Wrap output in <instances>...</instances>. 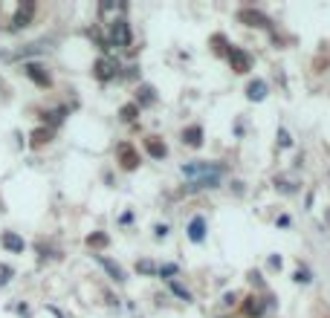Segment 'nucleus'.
Returning a JSON list of instances; mask_svg holds the SVG:
<instances>
[{"instance_id": "nucleus-1", "label": "nucleus", "mask_w": 330, "mask_h": 318, "mask_svg": "<svg viewBox=\"0 0 330 318\" xmlns=\"http://www.w3.org/2000/svg\"><path fill=\"white\" fill-rule=\"evenodd\" d=\"M107 32H110V44L116 46V49H125L131 44V26H128V20H122V18L113 20Z\"/></svg>"}, {"instance_id": "nucleus-2", "label": "nucleus", "mask_w": 330, "mask_h": 318, "mask_svg": "<svg viewBox=\"0 0 330 318\" xmlns=\"http://www.w3.org/2000/svg\"><path fill=\"white\" fill-rule=\"evenodd\" d=\"M186 177H197V179H206V177H220L223 174V165H203V162H197V165H186Z\"/></svg>"}, {"instance_id": "nucleus-3", "label": "nucleus", "mask_w": 330, "mask_h": 318, "mask_svg": "<svg viewBox=\"0 0 330 318\" xmlns=\"http://www.w3.org/2000/svg\"><path fill=\"white\" fill-rule=\"evenodd\" d=\"M32 15H35V3H32V0H27V3H20V6H18V12H15V18H12V26H15V29L29 26V20H32Z\"/></svg>"}, {"instance_id": "nucleus-4", "label": "nucleus", "mask_w": 330, "mask_h": 318, "mask_svg": "<svg viewBox=\"0 0 330 318\" xmlns=\"http://www.w3.org/2000/svg\"><path fill=\"white\" fill-rule=\"evenodd\" d=\"M116 70H119V64L113 58H98L96 61V78H101V81H110L116 75Z\"/></svg>"}, {"instance_id": "nucleus-5", "label": "nucleus", "mask_w": 330, "mask_h": 318, "mask_svg": "<svg viewBox=\"0 0 330 318\" xmlns=\"http://www.w3.org/2000/svg\"><path fill=\"white\" fill-rule=\"evenodd\" d=\"M23 70H27V75L35 81V84H41V87H46V84H49V75H46V70L41 67V64H27Z\"/></svg>"}, {"instance_id": "nucleus-6", "label": "nucleus", "mask_w": 330, "mask_h": 318, "mask_svg": "<svg viewBox=\"0 0 330 318\" xmlns=\"http://www.w3.org/2000/svg\"><path fill=\"white\" fill-rule=\"evenodd\" d=\"M188 237L194 240V243H203L206 240V220L203 217H194V220L188 223Z\"/></svg>"}, {"instance_id": "nucleus-7", "label": "nucleus", "mask_w": 330, "mask_h": 318, "mask_svg": "<svg viewBox=\"0 0 330 318\" xmlns=\"http://www.w3.org/2000/svg\"><path fill=\"white\" fill-rule=\"evenodd\" d=\"M229 58H232V67L238 72H243V70H249V64H252V58L246 52H241V49H238V46H235V49H229Z\"/></svg>"}, {"instance_id": "nucleus-8", "label": "nucleus", "mask_w": 330, "mask_h": 318, "mask_svg": "<svg viewBox=\"0 0 330 318\" xmlns=\"http://www.w3.org/2000/svg\"><path fill=\"white\" fill-rule=\"evenodd\" d=\"M96 260H98L101 266H105L107 272H110V278H113V281H125V272H122V266H119V263H113V260H107L105 255H98Z\"/></svg>"}, {"instance_id": "nucleus-9", "label": "nucleus", "mask_w": 330, "mask_h": 318, "mask_svg": "<svg viewBox=\"0 0 330 318\" xmlns=\"http://www.w3.org/2000/svg\"><path fill=\"white\" fill-rule=\"evenodd\" d=\"M0 243L9 249V252H23V237H18L15 231H6V234L0 237Z\"/></svg>"}, {"instance_id": "nucleus-10", "label": "nucleus", "mask_w": 330, "mask_h": 318, "mask_svg": "<svg viewBox=\"0 0 330 318\" xmlns=\"http://www.w3.org/2000/svg\"><path fill=\"white\" fill-rule=\"evenodd\" d=\"M264 309H267V301H258V298H246V304H243V312L252 318H258Z\"/></svg>"}, {"instance_id": "nucleus-11", "label": "nucleus", "mask_w": 330, "mask_h": 318, "mask_svg": "<svg viewBox=\"0 0 330 318\" xmlns=\"http://www.w3.org/2000/svg\"><path fill=\"white\" fill-rule=\"evenodd\" d=\"M246 96H249V101H261V98L267 96V81H252Z\"/></svg>"}, {"instance_id": "nucleus-12", "label": "nucleus", "mask_w": 330, "mask_h": 318, "mask_svg": "<svg viewBox=\"0 0 330 318\" xmlns=\"http://www.w3.org/2000/svg\"><path fill=\"white\" fill-rule=\"evenodd\" d=\"M183 142H186V145H200V142H203V130H200V127H186V130H183Z\"/></svg>"}, {"instance_id": "nucleus-13", "label": "nucleus", "mask_w": 330, "mask_h": 318, "mask_svg": "<svg viewBox=\"0 0 330 318\" xmlns=\"http://www.w3.org/2000/svg\"><path fill=\"white\" fill-rule=\"evenodd\" d=\"M119 156H122V168H136V165H139V162H136V153L131 148H122Z\"/></svg>"}, {"instance_id": "nucleus-14", "label": "nucleus", "mask_w": 330, "mask_h": 318, "mask_svg": "<svg viewBox=\"0 0 330 318\" xmlns=\"http://www.w3.org/2000/svg\"><path fill=\"white\" fill-rule=\"evenodd\" d=\"M148 153H151V156H157V159H162V156H165V145H162V142H157V139H148Z\"/></svg>"}, {"instance_id": "nucleus-15", "label": "nucleus", "mask_w": 330, "mask_h": 318, "mask_svg": "<svg viewBox=\"0 0 330 318\" xmlns=\"http://www.w3.org/2000/svg\"><path fill=\"white\" fill-rule=\"evenodd\" d=\"M119 116H122L125 122H134V119H136V104H125V107H122V113H119Z\"/></svg>"}, {"instance_id": "nucleus-16", "label": "nucleus", "mask_w": 330, "mask_h": 318, "mask_svg": "<svg viewBox=\"0 0 330 318\" xmlns=\"http://www.w3.org/2000/svg\"><path fill=\"white\" fill-rule=\"evenodd\" d=\"M12 266H6V263H0V286H3V283H9V278H12Z\"/></svg>"}, {"instance_id": "nucleus-17", "label": "nucleus", "mask_w": 330, "mask_h": 318, "mask_svg": "<svg viewBox=\"0 0 330 318\" xmlns=\"http://www.w3.org/2000/svg\"><path fill=\"white\" fill-rule=\"evenodd\" d=\"M90 246H101V243H107V234H101V231H96V234H90L87 237Z\"/></svg>"}, {"instance_id": "nucleus-18", "label": "nucleus", "mask_w": 330, "mask_h": 318, "mask_svg": "<svg viewBox=\"0 0 330 318\" xmlns=\"http://www.w3.org/2000/svg\"><path fill=\"white\" fill-rule=\"evenodd\" d=\"M139 101H142V104L154 101V90H151V87H142V90H139Z\"/></svg>"}, {"instance_id": "nucleus-19", "label": "nucleus", "mask_w": 330, "mask_h": 318, "mask_svg": "<svg viewBox=\"0 0 330 318\" xmlns=\"http://www.w3.org/2000/svg\"><path fill=\"white\" fill-rule=\"evenodd\" d=\"M290 142H293V139H290V133H287L284 127H281V130H278V145H281V148H287Z\"/></svg>"}, {"instance_id": "nucleus-20", "label": "nucleus", "mask_w": 330, "mask_h": 318, "mask_svg": "<svg viewBox=\"0 0 330 318\" xmlns=\"http://www.w3.org/2000/svg\"><path fill=\"white\" fill-rule=\"evenodd\" d=\"M171 289L177 292V295H180V298H183V301H188V298H191V295H188V292L183 289V286H180V283H174V281H171Z\"/></svg>"}, {"instance_id": "nucleus-21", "label": "nucleus", "mask_w": 330, "mask_h": 318, "mask_svg": "<svg viewBox=\"0 0 330 318\" xmlns=\"http://www.w3.org/2000/svg\"><path fill=\"white\" fill-rule=\"evenodd\" d=\"M64 113H67V110H64V107H61V110H53V113H46V116H49V122H61V119H64Z\"/></svg>"}, {"instance_id": "nucleus-22", "label": "nucleus", "mask_w": 330, "mask_h": 318, "mask_svg": "<svg viewBox=\"0 0 330 318\" xmlns=\"http://www.w3.org/2000/svg\"><path fill=\"white\" fill-rule=\"evenodd\" d=\"M160 275H165V278H171V275H177V266H174V263H165V266H162V269H160Z\"/></svg>"}, {"instance_id": "nucleus-23", "label": "nucleus", "mask_w": 330, "mask_h": 318, "mask_svg": "<svg viewBox=\"0 0 330 318\" xmlns=\"http://www.w3.org/2000/svg\"><path fill=\"white\" fill-rule=\"evenodd\" d=\"M49 139V130H38V133H32V142H46Z\"/></svg>"}, {"instance_id": "nucleus-24", "label": "nucleus", "mask_w": 330, "mask_h": 318, "mask_svg": "<svg viewBox=\"0 0 330 318\" xmlns=\"http://www.w3.org/2000/svg\"><path fill=\"white\" fill-rule=\"evenodd\" d=\"M139 272H154V263H148V260H139Z\"/></svg>"}, {"instance_id": "nucleus-25", "label": "nucleus", "mask_w": 330, "mask_h": 318, "mask_svg": "<svg viewBox=\"0 0 330 318\" xmlns=\"http://www.w3.org/2000/svg\"><path fill=\"white\" fill-rule=\"evenodd\" d=\"M298 281H301V283H307V281H310V275H307V269H301V272H298Z\"/></svg>"}]
</instances>
